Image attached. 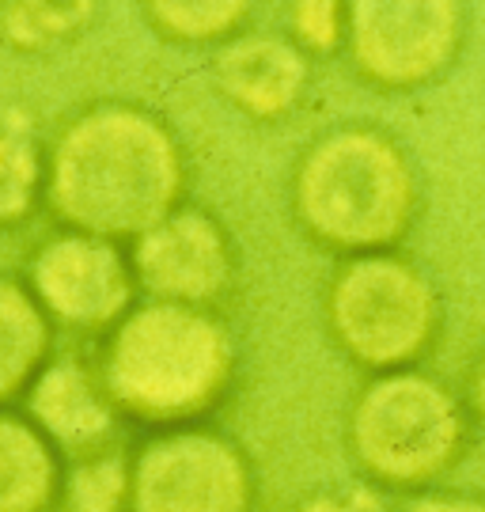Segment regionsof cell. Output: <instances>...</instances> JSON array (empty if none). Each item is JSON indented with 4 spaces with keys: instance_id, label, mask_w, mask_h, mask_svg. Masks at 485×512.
I'll return each instance as SVG.
<instances>
[{
    "instance_id": "cell-1",
    "label": "cell",
    "mask_w": 485,
    "mask_h": 512,
    "mask_svg": "<svg viewBox=\"0 0 485 512\" xmlns=\"http://www.w3.org/2000/svg\"><path fill=\"white\" fill-rule=\"evenodd\" d=\"M42 213L54 228L129 247L186 205V148L160 110L91 99L42 141Z\"/></svg>"
},
{
    "instance_id": "cell-2",
    "label": "cell",
    "mask_w": 485,
    "mask_h": 512,
    "mask_svg": "<svg viewBox=\"0 0 485 512\" xmlns=\"http://www.w3.org/2000/svg\"><path fill=\"white\" fill-rule=\"evenodd\" d=\"M122 421L156 429L198 425L235 380V338L209 308L137 300L91 353Z\"/></svg>"
},
{
    "instance_id": "cell-3",
    "label": "cell",
    "mask_w": 485,
    "mask_h": 512,
    "mask_svg": "<svg viewBox=\"0 0 485 512\" xmlns=\"http://www.w3.org/2000/svg\"><path fill=\"white\" fill-rule=\"evenodd\" d=\"M421 186L410 152L376 126H338L300 152L292 213L342 258L395 251L414 228Z\"/></svg>"
},
{
    "instance_id": "cell-4",
    "label": "cell",
    "mask_w": 485,
    "mask_h": 512,
    "mask_svg": "<svg viewBox=\"0 0 485 512\" xmlns=\"http://www.w3.org/2000/svg\"><path fill=\"white\" fill-rule=\"evenodd\" d=\"M349 452L379 490H425L467 448V410L421 368L368 376L349 406Z\"/></svg>"
},
{
    "instance_id": "cell-5",
    "label": "cell",
    "mask_w": 485,
    "mask_h": 512,
    "mask_svg": "<svg viewBox=\"0 0 485 512\" xmlns=\"http://www.w3.org/2000/svg\"><path fill=\"white\" fill-rule=\"evenodd\" d=\"M323 308L334 346L368 376L417 368L444 327L432 277L398 251L342 258Z\"/></svg>"
},
{
    "instance_id": "cell-6",
    "label": "cell",
    "mask_w": 485,
    "mask_h": 512,
    "mask_svg": "<svg viewBox=\"0 0 485 512\" xmlns=\"http://www.w3.org/2000/svg\"><path fill=\"white\" fill-rule=\"evenodd\" d=\"M251 456L213 425L156 429L129 452L126 512H254Z\"/></svg>"
},
{
    "instance_id": "cell-7",
    "label": "cell",
    "mask_w": 485,
    "mask_h": 512,
    "mask_svg": "<svg viewBox=\"0 0 485 512\" xmlns=\"http://www.w3.org/2000/svg\"><path fill=\"white\" fill-rule=\"evenodd\" d=\"M23 281L54 330L84 338H103L141 300L126 247L69 228H54L31 247Z\"/></svg>"
},
{
    "instance_id": "cell-8",
    "label": "cell",
    "mask_w": 485,
    "mask_h": 512,
    "mask_svg": "<svg viewBox=\"0 0 485 512\" xmlns=\"http://www.w3.org/2000/svg\"><path fill=\"white\" fill-rule=\"evenodd\" d=\"M467 16L448 0H364L349 4L345 50L357 73L387 92H414L451 69Z\"/></svg>"
},
{
    "instance_id": "cell-9",
    "label": "cell",
    "mask_w": 485,
    "mask_h": 512,
    "mask_svg": "<svg viewBox=\"0 0 485 512\" xmlns=\"http://www.w3.org/2000/svg\"><path fill=\"white\" fill-rule=\"evenodd\" d=\"M144 300L216 311L239 277L228 228L201 205H179L126 247Z\"/></svg>"
},
{
    "instance_id": "cell-10",
    "label": "cell",
    "mask_w": 485,
    "mask_h": 512,
    "mask_svg": "<svg viewBox=\"0 0 485 512\" xmlns=\"http://www.w3.org/2000/svg\"><path fill=\"white\" fill-rule=\"evenodd\" d=\"M50 437L65 459L88 456L107 444H118V410L110 406L99 372L84 353H54V361L38 372L19 406Z\"/></svg>"
},
{
    "instance_id": "cell-11",
    "label": "cell",
    "mask_w": 485,
    "mask_h": 512,
    "mask_svg": "<svg viewBox=\"0 0 485 512\" xmlns=\"http://www.w3.org/2000/svg\"><path fill=\"white\" fill-rule=\"evenodd\" d=\"M213 84L247 118L277 122L304 103L311 57L285 35H235L216 50Z\"/></svg>"
},
{
    "instance_id": "cell-12",
    "label": "cell",
    "mask_w": 485,
    "mask_h": 512,
    "mask_svg": "<svg viewBox=\"0 0 485 512\" xmlns=\"http://www.w3.org/2000/svg\"><path fill=\"white\" fill-rule=\"evenodd\" d=\"M65 456L19 406L0 410V512H57Z\"/></svg>"
},
{
    "instance_id": "cell-13",
    "label": "cell",
    "mask_w": 485,
    "mask_h": 512,
    "mask_svg": "<svg viewBox=\"0 0 485 512\" xmlns=\"http://www.w3.org/2000/svg\"><path fill=\"white\" fill-rule=\"evenodd\" d=\"M54 353L57 330L38 308L23 274L0 270V410L23 403Z\"/></svg>"
},
{
    "instance_id": "cell-14",
    "label": "cell",
    "mask_w": 485,
    "mask_h": 512,
    "mask_svg": "<svg viewBox=\"0 0 485 512\" xmlns=\"http://www.w3.org/2000/svg\"><path fill=\"white\" fill-rule=\"evenodd\" d=\"M42 183V137L16 118H0V232H19L42 213Z\"/></svg>"
},
{
    "instance_id": "cell-15",
    "label": "cell",
    "mask_w": 485,
    "mask_h": 512,
    "mask_svg": "<svg viewBox=\"0 0 485 512\" xmlns=\"http://www.w3.org/2000/svg\"><path fill=\"white\" fill-rule=\"evenodd\" d=\"M95 4H0V42L12 54H50L61 50L95 23Z\"/></svg>"
},
{
    "instance_id": "cell-16",
    "label": "cell",
    "mask_w": 485,
    "mask_h": 512,
    "mask_svg": "<svg viewBox=\"0 0 485 512\" xmlns=\"http://www.w3.org/2000/svg\"><path fill=\"white\" fill-rule=\"evenodd\" d=\"M129 501V452L107 444L88 456L65 459V486L57 512H126Z\"/></svg>"
},
{
    "instance_id": "cell-17",
    "label": "cell",
    "mask_w": 485,
    "mask_h": 512,
    "mask_svg": "<svg viewBox=\"0 0 485 512\" xmlns=\"http://www.w3.org/2000/svg\"><path fill=\"white\" fill-rule=\"evenodd\" d=\"M144 23L163 38V42H182V46H209V42H232L243 35L251 8L247 4H179V0H156L141 8Z\"/></svg>"
},
{
    "instance_id": "cell-18",
    "label": "cell",
    "mask_w": 485,
    "mask_h": 512,
    "mask_svg": "<svg viewBox=\"0 0 485 512\" xmlns=\"http://www.w3.org/2000/svg\"><path fill=\"white\" fill-rule=\"evenodd\" d=\"M349 4H296L292 8V42L311 54H330L345 46Z\"/></svg>"
},
{
    "instance_id": "cell-19",
    "label": "cell",
    "mask_w": 485,
    "mask_h": 512,
    "mask_svg": "<svg viewBox=\"0 0 485 512\" xmlns=\"http://www.w3.org/2000/svg\"><path fill=\"white\" fill-rule=\"evenodd\" d=\"M292 512H391V501L372 482H342V486L311 490L296 501Z\"/></svg>"
},
{
    "instance_id": "cell-20",
    "label": "cell",
    "mask_w": 485,
    "mask_h": 512,
    "mask_svg": "<svg viewBox=\"0 0 485 512\" xmlns=\"http://www.w3.org/2000/svg\"><path fill=\"white\" fill-rule=\"evenodd\" d=\"M406 512H485V497L470 494H421L414 497Z\"/></svg>"
},
{
    "instance_id": "cell-21",
    "label": "cell",
    "mask_w": 485,
    "mask_h": 512,
    "mask_svg": "<svg viewBox=\"0 0 485 512\" xmlns=\"http://www.w3.org/2000/svg\"><path fill=\"white\" fill-rule=\"evenodd\" d=\"M470 410H474L478 425L485 429V349L478 353L474 368H470Z\"/></svg>"
}]
</instances>
